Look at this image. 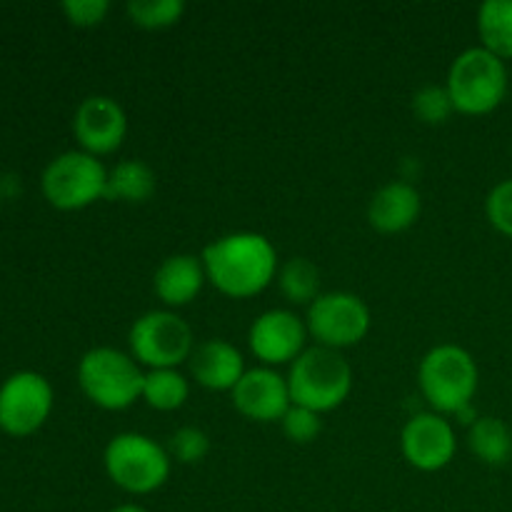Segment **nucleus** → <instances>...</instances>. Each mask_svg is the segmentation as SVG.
<instances>
[{
    "label": "nucleus",
    "mask_w": 512,
    "mask_h": 512,
    "mask_svg": "<svg viewBox=\"0 0 512 512\" xmlns=\"http://www.w3.org/2000/svg\"><path fill=\"white\" fill-rule=\"evenodd\" d=\"M208 283L228 298L245 300L263 293L278 278V250L263 233L240 230L208 243L200 253Z\"/></svg>",
    "instance_id": "obj_1"
},
{
    "label": "nucleus",
    "mask_w": 512,
    "mask_h": 512,
    "mask_svg": "<svg viewBox=\"0 0 512 512\" xmlns=\"http://www.w3.org/2000/svg\"><path fill=\"white\" fill-rule=\"evenodd\" d=\"M478 383V363L455 343L435 345L418 365L420 393L438 415H460L473 408Z\"/></svg>",
    "instance_id": "obj_2"
},
{
    "label": "nucleus",
    "mask_w": 512,
    "mask_h": 512,
    "mask_svg": "<svg viewBox=\"0 0 512 512\" xmlns=\"http://www.w3.org/2000/svg\"><path fill=\"white\" fill-rule=\"evenodd\" d=\"M145 373L138 360L118 348H90L78 363V385L85 398L100 410L120 413L143 395Z\"/></svg>",
    "instance_id": "obj_3"
},
{
    "label": "nucleus",
    "mask_w": 512,
    "mask_h": 512,
    "mask_svg": "<svg viewBox=\"0 0 512 512\" xmlns=\"http://www.w3.org/2000/svg\"><path fill=\"white\" fill-rule=\"evenodd\" d=\"M288 388L293 405L320 415L330 413L353 393V368L340 350L315 345L290 365Z\"/></svg>",
    "instance_id": "obj_4"
},
{
    "label": "nucleus",
    "mask_w": 512,
    "mask_h": 512,
    "mask_svg": "<svg viewBox=\"0 0 512 512\" xmlns=\"http://www.w3.org/2000/svg\"><path fill=\"white\" fill-rule=\"evenodd\" d=\"M508 65L485 50L483 45L463 50L458 58L450 63L448 88L453 98L455 113L463 115H488L495 108H500L508 95Z\"/></svg>",
    "instance_id": "obj_5"
},
{
    "label": "nucleus",
    "mask_w": 512,
    "mask_h": 512,
    "mask_svg": "<svg viewBox=\"0 0 512 512\" xmlns=\"http://www.w3.org/2000/svg\"><path fill=\"white\" fill-rule=\"evenodd\" d=\"M103 465L113 485L130 495H150L170 478L168 450L143 433H118L108 440Z\"/></svg>",
    "instance_id": "obj_6"
},
{
    "label": "nucleus",
    "mask_w": 512,
    "mask_h": 512,
    "mask_svg": "<svg viewBox=\"0 0 512 512\" xmlns=\"http://www.w3.org/2000/svg\"><path fill=\"white\" fill-rule=\"evenodd\" d=\"M108 168L85 150L60 153L45 165L40 190L58 210H83L105 198Z\"/></svg>",
    "instance_id": "obj_7"
},
{
    "label": "nucleus",
    "mask_w": 512,
    "mask_h": 512,
    "mask_svg": "<svg viewBox=\"0 0 512 512\" xmlns=\"http://www.w3.org/2000/svg\"><path fill=\"white\" fill-rule=\"evenodd\" d=\"M128 345L140 368L148 370L178 368L180 363H188L195 350L190 325L168 308L148 310L135 318L130 325Z\"/></svg>",
    "instance_id": "obj_8"
},
{
    "label": "nucleus",
    "mask_w": 512,
    "mask_h": 512,
    "mask_svg": "<svg viewBox=\"0 0 512 512\" xmlns=\"http://www.w3.org/2000/svg\"><path fill=\"white\" fill-rule=\"evenodd\" d=\"M310 338L330 350H345L358 345L370 333V308L355 293L333 290L320 293L305 315Z\"/></svg>",
    "instance_id": "obj_9"
},
{
    "label": "nucleus",
    "mask_w": 512,
    "mask_h": 512,
    "mask_svg": "<svg viewBox=\"0 0 512 512\" xmlns=\"http://www.w3.org/2000/svg\"><path fill=\"white\" fill-rule=\"evenodd\" d=\"M53 385L35 370L13 373L0 385V430L13 438L38 433L53 413Z\"/></svg>",
    "instance_id": "obj_10"
},
{
    "label": "nucleus",
    "mask_w": 512,
    "mask_h": 512,
    "mask_svg": "<svg viewBox=\"0 0 512 512\" xmlns=\"http://www.w3.org/2000/svg\"><path fill=\"white\" fill-rule=\"evenodd\" d=\"M308 325L288 308H273L260 313L248 330V345L265 368L293 365L308 345Z\"/></svg>",
    "instance_id": "obj_11"
},
{
    "label": "nucleus",
    "mask_w": 512,
    "mask_h": 512,
    "mask_svg": "<svg viewBox=\"0 0 512 512\" xmlns=\"http://www.w3.org/2000/svg\"><path fill=\"white\" fill-rule=\"evenodd\" d=\"M403 458L423 473H438L448 468L458 453V435L450 420L438 413H418L403 425L400 433Z\"/></svg>",
    "instance_id": "obj_12"
},
{
    "label": "nucleus",
    "mask_w": 512,
    "mask_h": 512,
    "mask_svg": "<svg viewBox=\"0 0 512 512\" xmlns=\"http://www.w3.org/2000/svg\"><path fill=\"white\" fill-rule=\"evenodd\" d=\"M73 135L80 150L103 158L123 145L128 135V115L110 95H88L75 110Z\"/></svg>",
    "instance_id": "obj_13"
},
{
    "label": "nucleus",
    "mask_w": 512,
    "mask_h": 512,
    "mask_svg": "<svg viewBox=\"0 0 512 512\" xmlns=\"http://www.w3.org/2000/svg\"><path fill=\"white\" fill-rule=\"evenodd\" d=\"M230 398H233L235 410L253 423H280L293 405L288 378H283L275 368H265V365L245 370Z\"/></svg>",
    "instance_id": "obj_14"
},
{
    "label": "nucleus",
    "mask_w": 512,
    "mask_h": 512,
    "mask_svg": "<svg viewBox=\"0 0 512 512\" xmlns=\"http://www.w3.org/2000/svg\"><path fill=\"white\" fill-rule=\"evenodd\" d=\"M188 365L195 383L205 390H215V393H233V388L248 370L243 353L223 338H210L195 345Z\"/></svg>",
    "instance_id": "obj_15"
},
{
    "label": "nucleus",
    "mask_w": 512,
    "mask_h": 512,
    "mask_svg": "<svg viewBox=\"0 0 512 512\" xmlns=\"http://www.w3.org/2000/svg\"><path fill=\"white\" fill-rule=\"evenodd\" d=\"M420 210H423V198H420L418 188L405 180H393L375 190L370 198L368 223L378 233L395 235L413 228L415 220L420 218Z\"/></svg>",
    "instance_id": "obj_16"
},
{
    "label": "nucleus",
    "mask_w": 512,
    "mask_h": 512,
    "mask_svg": "<svg viewBox=\"0 0 512 512\" xmlns=\"http://www.w3.org/2000/svg\"><path fill=\"white\" fill-rule=\"evenodd\" d=\"M205 283H208V275H205L203 260L198 255L178 253L168 255L155 270L153 290L165 308L175 310L193 303L200 290L205 288Z\"/></svg>",
    "instance_id": "obj_17"
},
{
    "label": "nucleus",
    "mask_w": 512,
    "mask_h": 512,
    "mask_svg": "<svg viewBox=\"0 0 512 512\" xmlns=\"http://www.w3.org/2000/svg\"><path fill=\"white\" fill-rule=\"evenodd\" d=\"M158 190L155 170L145 160L130 158L108 170V183H105V200L125 205H143Z\"/></svg>",
    "instance_id": "obj_18"
},
{
    "label": "nucleus",
    "mask_w": 512,
    "mask_h": 512,
    "mask_svg": "<svg viewBox=\"0 0 512 512\" xmlns=\"http://www.w3.org/2000/svg\"><path fill=\"white\" fill-rule=\"evenodd\" d=\"M468 448L488 468H503L512 460V430L495 415H480L468 428Z\"/></svg>",
    "instance_id": "obj_19"
},
{
    "label": "nucleus",
    "mask_w": 512,
    "mask_h": 512,
    "mask_svg": "<svg viewBox=\"0 0 512 512\" xmlns=\"http://www.w3.org/2000/svg\"><path fill=\"white\" fill-rule=\"evenodd\" d=\"M478 35L485 50L500 60H512V0H485L480 5Z\"/></svg>",
    "instance_id": "obj_20"
},
{
    "label": "nucleus",
    "mask_w": 512,
    "mask_h": 512,
    "mask_svg": "<svg viewBox=\"0 0 512 512\" xmlns=\"http://www.w3.org/2000/svg\"><path fill=\"white\" fill-rule=\"evenodd\" d=\"M190 398V383L178 368L168 370H148L143 380V395L145 405L160 413H173L180 410Z\"/></svg>",
    "instance_id": "obj_21"
},
{
    "label": "nucleus",
    "mask_w": 512,
    "mask_h": 512,
    "mask_svg": "<svg viewBox=\"0 0 512 512\" xmlns=\"http://www.w3.org/2000/svg\"><path fill=\"white\" fill-rule=\"evenodd\" d=\"M278 288L293 305H313L320 298V270L308 258H290L278 270Z\"/></svg>",
    "instance_id": "obj_22"
},
{
    "label": "nucleus",
    "mask_w": 512,
    "mask_h": 512,
    "mask_svg": "<svg viewBox=\"0 0 512 512\" xmlns=\"http://www.w3.org/2000/svg\"><path fill=\"white\" fill-rule=\"evenodd\" d=\"M125 10L138 28L163 30L180 23L185 3L183 0H130Z\"/></svg>",
    "instance_id": "obj_23"
},
{
    "label": "nucleus",
    "mask_w": 512,
    "mask_h": 512,
    "mask_svg": "<svg viewBox=\"0 0 512 512\" xmlns=\"http://www.w3.org/2000/svg\"><path fill=\"white\" fill-rule=\"evenodd\" d=\"M165 450H168L173 463L198 465L208 458L210 435L203 428H195V425H183V428L170 435Z\"/></svg>",
    "instance_id": "obj_24"
},
{
    "label": "nucleus",
    "mask_w": 512,
    "mask_h": 512,
    "mask_svg": "<svg viewBox=\"0 0 512 512\" xmlns=\"http://www.w3.org/2000/svg\"><path fill=\"white\" fill-rule=\"evenodd\" d=\"M413 113L420 123L425 125H443L448 123L450 115L455 113L453 98H450L445 85H423L418 93L413 95Z\"/></svg>",
    "instance_id": "obj_25"
},
{
    "label": "nucleus",
    "mask_w": 512,
    "mask_h": 512,
    "mask_svg": "<svg viewBox=\"0 0 512 512\" xmlns=\"http://www.w3.org/2000/svg\"><path fill=\"white\" fill-rule=\"evenodd\" d=\"M280 428H283L285 438H288L290 443L308 445L318 438L320 430H323V423H320V413L300 408V405H290L288 413L280 420Z\"/></svg>",
    "instance_id": "obj_26"
},
{
    "label": "nucleus",
    "mask_w": 512,
    "mask_h": 512,
    "mask_svg": "<svg viewBox=\"0 0 512 512\" xmlns=\"http://www.w3.org/2000/svg\"><path fill=\"white\" fill-rule=\"evenodd\" d=\"M485 215L498 233L512 238V178L490 190L488 200H485Z\"/></svg>",
    "instance_id": "obj_27"
},
{
    "label": "nucleus",
    "mask_w": 512,
    "mask_h": 512,
    "mask_svg": "<svg viewBox=\"0 0 512 512\" xmlns=\"http://www.w3.org/2000/svg\"><path fill=\"white\" fill-rule=\"evenodd\" d=\"M60 10L78 28H95L108 18L110 3L108 0H65Z\"/></svg>",
    "instance_id": "obj_28"
},
{
    "label": "nucleus",
    "mask_w": 512,
    "mask_h": 512,
    "mask_svg": "<svg viewBox=\"0 0 512 512\" xmlns=\"http://www.w3.org/2000/svg\"><path fill=\"white\" fill-rule=\"evenodd\" d=\"M110 512H148V510L140 508V505L135 503H125V505H118V508H113Z\"/></svg>",
    "instance_id": "obj_29"
}]
</instances>
